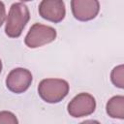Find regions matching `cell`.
<instances>
[{"mask_svg":"<svg viewBox=\"0 0 124 124\" xmlns=\"http://www.w3.org/2000/svg\"><path fill=\"white\" fill-rule=\"evenodd\" d=\"M30 14L26 5L23 3H14L7 17L5 33L10 38H17L21 35L24 27L29 21Z\"/></svg>","mask_w":124,"mask_h":124,"instance_id":"1","label":"cell"},{"mask_svg":"<svg viewBox=\"0 0 124 124\" xmlns=\"http://www.w3.org/2000/svg\"><path fill=\"white\" fill-rule=\"evenodd\" d=\"M38 93L46 103H58L68 95L69 83L61 78H45L39 83Z\"/></svg>","mask_w":124,"mask_h":124,"instance_id":"2","label":"cell"},{"mask_svg":"<svg viewBox=\"0 0 124 124\" xmlns=\"http://www.w3.org/2000/svg\"><path fill=\"white\" fill-rule=\"evenodd\" d=\"M56 35V30L53 27L41 23H35L31 26L25 36L24 43L30 48H36L53 42Z\"/></svg>","mask_w":124,"mask_h":124,"instance_id":"3","label":"cell"},{"mask_svg":"<svg viewBox=\"0 0 124 124\" xmlns=\"http://www.w3.org/2000/svg\"><path fill=\"white\" fill-rule=\"evenodd\" d=\"M96 108L95 98L88 93H79L68 104V112L73 117H83L90 115Z\"/></svg>","mask_w":124,"mask_h":124,"instance_id":"4","label":"cell"},{"mask_svg":"<svg viewBox=\"0 0 124 124\" xmlns=\"http://www.w3.org/2000/svg\"><path fill=\"white\" fill-rule=\"evenodd\" d=\"M32 82V74L24 68H16L12 70L6 78L7 88L14 93H23Z\"/></svg>","mask_w":124,"mask_h":124,"instance_id":"5","label":"cell"},{"mask_svg":"<svg viewBox=\"0 0 124 124\" xmlns=\"http://www.w3.org/2000/svg\"><path fill=\"white\" fill-rule=\"evenodd\" d=\"M71 10L75 18L88 21L98 16L100 3L98 0H71Z\"/></svg>","mask_w":124,"mask_h":124,"instance_id":"6","label":"cell"},{"mask_svg":"<svg viewBox=\"0 0 124 124\" xmlns=\"http://www.w3.org/2000/svg\"><path fill=\"white\" fill-rule=\"evenodd\" d=\"M40 16L48 21L58 23L63 20L66 15V8L63 0H42L39 5Z\"/></svg>","mask_w":124,"mask_h":124,"instance_id":"7","label":"cell"},{"mask_svg":"<svg viewBox=\"0 0 124 124\" xmlns=\"http://www.w3.org/2000/svg\"><path fill=\"white\" fill-rule=\"evenodd\" d=\"M106 110L111 118L124 119V97L118 95L110 98L107 103Z\"/></svg>","mask_w":124,"mask_h":124,"instance_id":"8","label":"cell"},{"mask_svg":"<svg viewBox=\"0 0 124 124\" xmlns=\"http://www.w3.org/2000/svg\"><path fill=\"white\" fill-rule=\"evenodd\" d=\"M110 79L115 86L119 88L124 87L123 85V65H119L111 71Z\"/></svg>","mask_w":124,"mask_h":124,"instance_id":"9","label":"cell"},{"mask_svg":"<svg viewBox=\"0 0 124 124\" xmlns=\"http://www.w3.org/2000/svg\"><path fill=\"white\" fill-rule=\"evenodd\" d=\"M18 120L11 111H0V124H17Z\"/></svg>","mask_w":124,"mask_h":124,"instance_id":"10","label":"cell"},{"mask_svg":"<svg viewBox=\"0 0 124 124\" xmlns=\"http://www.w3.org/2000/svg\"><path fill=\"white\" fill-rule=\"evenodd\" d=\"M6 17V9H5V5L2 1H0V27L2 26V24L4 23Z\"/></svg>","mask_w":124,"mask_h":124,"instance_id":"11","label":"cell"},{"mask_svg":"<svg viewBox=\"0 0 124 124\" xmlns=\"http://www.w3.org/2000/svg\"><path fill=\"white\" fill-rule=\"evenodd\" d=\"M2 71V62H1V59H0V73Z\"/></svg>","mask_w":124,"mask_h":124,"instance_id":"12","label":"cell"},{"mask_svg":"<svg viewBox=\"0 0 124 124\" xmlns=\"http://www.w3.org/2000/svg\"><path fill=\"white\" fill-rule=\"evenodd\" d=\"M21 2H28V1H32V0H20Z\"/></svg>","mask_w":124,"mask_h":124,"instance_id":"13","label":"cell"}]
</instances>
